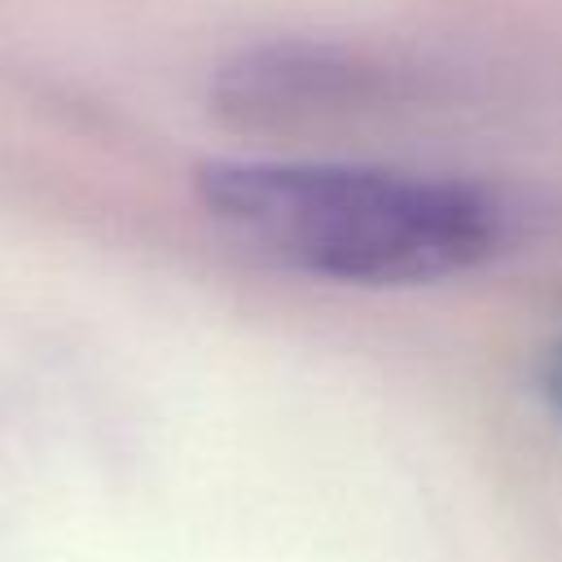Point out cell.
I'll return each mask as SVG.
<instances>
[{
    "instance_id": "2",
    "label": "cell",
    "mask_w": 562,
    "mask_h": 562,
    "mask_svg": "<svg viewBox=\"0 0 562 562\" xmlns=\"http://www.w3.org/2000/svg\"><path fill=\"white\" fill-rule=\"evenodd\" d=\"M544 395H549V404L562 413V342L549 351V364H544Z\"/></svg>"
},
{
    "instance_id": "1",
    "label": "cell",
    "mask_w": 562,
    "mask_h": 562,
    "mask_svg": "<svg viewBox=\"0 0 562 562\" xmlns=\"http://www.w3.org/2000/svg\"><path fill=\"white\" fill-rule=\"evenodd\" d=\"M198 193L237 241L329 281H435L492 259L505 241L492 193L386 167L211 162Z\"/></svg>"
}]
</instances>
